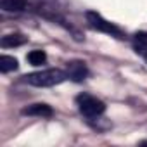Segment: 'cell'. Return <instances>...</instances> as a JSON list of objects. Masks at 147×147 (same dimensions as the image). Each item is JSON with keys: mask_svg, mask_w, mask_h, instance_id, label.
<instances>
[{"mask_svg": "<svg viewBox=\"0 0 147 147\" xmlns=\"http://www.w3.org/2000/svg\"><path fill=\"white\" fill-rule=\"evenodd\" d=\"M24 80H26V83H30L33 87H54V85H59L64 80H67V75L62 69L50 67V69L30 73V75L24 76Z\"/></svg>", "mask_w": 147, "mask_h": 147, "instance_id": "cell-1", "label": "cell"}, {"mask_svg": "<svg viewBox=\"0 0 147 147\" xmlns=\"http://www.w3.org/2000/svg\"><path fill=\"white\" fill-rule=\"evenodd\" d=\"M76 104H78L80 113L87 118H99L106 111V104L100 99L88 95V94H80L76 97Z\"/></svg>", "mask_w": 147, "mask_h": 147, "instance_id": "cell-2", "label": "cell"}, {"mask_svg": "<svg viewBox=\"0 0 147 147\" xmlns=\"http://www.w3.org/2000/svg\"><path fill=\"white\" fill-rule=\"evenodd\" d=\"M85 18H87V23L90 24V28H94V30H97V31H102V33H107V35H113V36H116V38H123L121 30L116 28L113 23L106 21L99 12L88 11V12L85 14Z\"/></svg>", "mask_w": 147, "mask_h": 147, "instance_id": "cell-3", "label": "cell"}, {"mask_svg": "<svg viewBox=\"0 0 147 147\" xmlns=\"http://www.w3.org/2000/svg\"><path fill=\"white\" fill-rule=\"evenodd\" d=\"M66 75L73 82H83L88 75V69L83 61H71L66 64Z\"/></svg>", "mask_w": 147, "mask_h": 147, "instance_id": "cell-4", "label": "cell"}, {"mask_svg": "<svg viewBox=\"0 0 147 147\" xmlns=\"http://www.w3.org/2000/svg\"><path fill=\"white\" fill-rule=\"evenodd\" d=\"M23 114H26V116H38V118H50L54 114V111L47 104H33V106L24 107Z\"/></svg>", "mask_w": 147, "mask_h": 147, "instance_id": "cell-5", "label": "cell"}, {"mask_svg": "<svg viewBox=\"0 0 147 147\" xmlns=\"http://www.w3.org/2000/svg\"><path fill=\"white\" fill-rule=\"evenodd\" d=\"M26 5V0H0V9L4 12H23Z\"/></svg>", "mask_w": 147, "mask_h": 147, "instance_id": "cell-6", "label": "cell"}, {"mask_svg": "<svg viewBox=\"0 0 147 147\" xmlns=\"http://www.w3.org/2000/svg\"><path fill=\"white\" fill-rule=\"evenodd\" d=\"M23 43H26V36L21 35V33H11V35L2 36V40H0V45H2L4 49H7V47H19Z\"/></svg>", "mask_w": 147, "mask_h": 147, "instance_id": "cell-7", "label": "cell"}, {"mask_svg": "<svg viewBox=\"0 0 147 147\" xmlns=\"http://www.w3.org/2000/svg\"><path fill=\"white\" fill-rule=\"evenodd\" d=\"M18 69V59L11 55H2L0 57V71L2 73H11Z\"/></svg>", "mask_w": 147, "mask_h": 147, "instance_id": "cell-8", "label": "cell"}, {"mask_svg": "<svg viewBox=\"0 0 147 147\" xmlns=\"http://www.w3.org/2000/svg\"><path fill=\"white\" fill-rule=\"evenodd\" d=\"M28 61H30V64H33V66H40V64H43V62L47 61V54H45L43 50H31V52L28 54Z\"/></svg>", "mask_w": 147, "mask_h": 147, "instance_id": "cell-9", "label": "cell"}, {"mask_svg": "<svg viewBox=\"0 0 147 147\" xmlns=\"http://www.w3.org/2000/svg\"><path fill=\"white\" fill-rule=\"evenodd\" d=\"M135 49H137V52L145 54V50H147V33L145 31H140L135 35Z\"/></svg>", "mask_w": 147, "mask_h": 147, "instance_id": "cell-10", "label": "cell"}, {"mask_svg": "<svg viewBox=\"0 0 147 147\" xmlns=\"http://www.w3.org/2000/svg\"><path fill=\"white\" fill-rule=\"evenodd\" d=\"M144 57H145V62H147V52H145V54H144Z\"/></svg>", "mask_w": 147, "mask_h": 147, "instance_id": "cell-11", "label": "cell"}]
</instances>
